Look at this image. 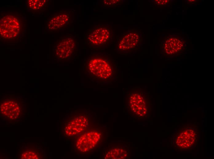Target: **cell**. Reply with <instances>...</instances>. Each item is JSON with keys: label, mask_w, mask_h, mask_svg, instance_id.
Returning <instances> with one entry per match:
<instances>
[{"label": "cell", "mask_w": 214, "mask_h": 159, "mask_svg": "<svg viewBox=\"0 0 214 159\" xmlns=\"http://www.w3.org/2000/svg\"><path fill=\"white\" fill-rule=\"evenodd\" d=\"M86 73L94 79L108 80L115 73V62L108 55L92 53L84 61Z\"/></svg>", "instance_id": "6da1fadb"}, {"label": "cell", "mask_w": 214, "mask_h": 159, "mask_svg": "<svg viewBox=\"0 0 214 159\" xmlns=\"http://www.w3.org/2000/svg\"><path fill=\"white\" fill-rule=\"evenodd\" d=\"M121 0H104L102 1L103 5L105 6H115L121 3Z\"/></svg>", "instance_id": "7c38bea8"}, {"label": "cell", "mask_w": 214, "mask_h": 159, "mask_svg": "<svg viewBox=\"0 0 214 159\" xmlns=\"http://www.w3.org/2000/svg\"><path fill=\"white\" fill-rule=\"evenodd\" d=\"M126 156V151L120 149L112 150L106 155V156H109L107 157L111 159H123Z\"/></svg>", "instance_id": "30bf717a"}, {"label": "cell", "mask_w": 214, "mask_h": 159, "mask_svg": "<svg viewBox=\"0 0 214 159\" xmlns=\"http://www.w3.org/2000/svg\"><path fill=\"white\" fill-rule=\"evenodd\" d=\"M70 13L66 12L57 13L50 19L48 23L49 29L56 30L68 24L70 22Z\"/></svg>", "instance_id": "52a82bcc"}, {"label": "cell", "mask_w": 214, "mask_h": 159, "mask_svg": "<svg viewBox=\"0 0 214 159\" xmlns=\"http://www.w3.org/2000/svg\"><path fill=\"white\" fill-rule=\"evenodd\" d=\"M0 25V34L4 38H14L19 33L20 23L17 18L14 16L7 15L2 18Z\"/></svg>", "instance_id": "277c9868"}, {"label": "cell", "mask_w": 214, "mask_h": 159, "mask_svg": "<svg viewBox=\"0 0 214 159\" xmlns=\"http://www.w3.org/2000/svg\"><path fill=\"white\" fill-rule=\"evenodd\" d=\"M82 136L83 137H80L78 141L77 146H78V147L80 146L84 147L82 150L83 151L88 150V146L89 147L90 149L94 147L100 137L99 133L96 132H91Z\"/></svg>", "instance_id": "9c48e42d"}, {"label": "cell", "mask_w": 214, "mask_h": 159, "mask_svg": "<svg viewBox=\"0 0 214 159\" xmlns=\"http://www.w3.org/2000/svg\"><path fill=\"white\" fill-rule=\"evenodd\" d=\"M139 41V36L135 31H132L125 35L120 40L118 47L121 50H127L134 47Z\"/></svg>", "instance_id": "ba28073f"}, {"label": "cell", "mask_w": 214, "mask_h": 159, "mask_svg": "<svg viewBox=\"0 0 214 159\" xmlns=\"http://www.w3.org/2000/svg\"><path fill=\"white\" fill-rule=\"evenodd\" d=\"M129 102L131 110L133 113L140 116L146 114L147 110L146 102L141 92H133L129 97Z\"/></svg>", "instance_id": "5b68a950"}, {"label": "cell", "mask_w": 214, "mask_h": 159, "mask_svg": "<svg viewBox=\"0 0 214 159\" xmlns=\"http://www.w3.org/2000/svg\"><path fill=\"white\" fill-rule=\"evenodd\" d=\"M77 43L73 37H63L56 44L54 55L59 60H66L72 57L77 50Z\"/></svg>", "instance_id": "3957f363"}, {"label": "cell", "mask_w": 214, "mask_h": 159, "mask_svg": "<svg viewBox=\"0 0 214 159\" xmlns=\"http://www.w3.org/2000/svg\"><path fill=\"white\" fill-rule=\"evenodd\" d=\"M112 35V31L108 26L97 24L88 31L85 40L90 47L94 48L107 44L111 40Z\"/></svg>", "instance_id": "7a4b0ae2"}, {"label": "cell", "mask_w": 214, "mask_h": 159, "mask_svg": "<svg viewBox=\"0 0 214 159\" xmlns=\"http://www.w3.org/2000/svg\"><path fill=\"white\" fill-rule=\"evenodd\" d=\"M19 103L16 99L8 98L5 99L0 104V112L8 118H17L21 112Z\"/></svg>", "instance_id": "8992f818"}, {"label": "cell", "mask_w": 214, "mask_h": 159, "mask_svg": "<svg viewBox=\"0 0 214 159\" xmlns=\"http://www.w3.org/2000/svg\"><path fill=\"white\" fill-rule=\"evenodd\" d=\"M45 0H30L28 1L29 6L32 9L37 10L41 9L45 4Z\"/></svg>", "instance_id": "8fae6325"}]
</instances>
